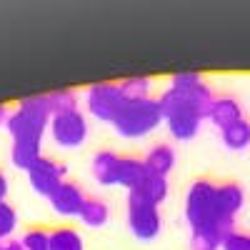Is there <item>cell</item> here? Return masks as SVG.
I'll use <instances>...</instances> for the list:
<instances>
[{"label": "cell", "instance_id": "obj_1", "mask_svg": "<svg viewBox=\"0 0 250 250\" xmlns=\"http://www.w3.org/2000/svg\"><path fill=\"white\" fill-rule=\"evenodd\" d=\"M158 100L168 133L175 140L188 143L200 133V123L210 115L215 95L200 73H175L168 90Z\"/></svg>", "mask_w": 250, "mask_h": 250}, {"label": "cell", "instance_id": "obj_2", "mask_svg": "<svg viewBox=\"0 0 250 250\" xmlns=\"http://www.w3.org/2000/svg\"><path fill=\"white\" fill-rule=\"evenodd\" d=\"M185 220L190 230L213 233L220 240H225L230 233H235V220L225 218L218 205V185L210 180H193L185 195Z\"/></svg>", "mask_w": 250, "mask_h": 250}, {"label": "cell", "instance_id": "obj_3", "mask_svg": "<svg viewBox=\"0 0 250 250\" xmlns=\"http://www.w3.org/2000/svg\"><path fill=\"white\" fill-rule=\"evenodd\" d=\"M50 103L48 95H30L18 100V105L10 110L5 128L15 140H43L45 130L50 128Z\"/></svg>", "mask_w": 250, "mask_h": 250}, {"label": "cell", "instance_id": "obj_4", "mask_svg": "<svg viewBox=\"0 0 250 250\" xmlns=\"http://www.w3.org/2000/svg\"><path fill=\"white\" fill-rule=\"evenodd\" d=\"M163 123L165 120H163L160 100L158 98H145V100L125 103V108L118 115V120L113 123V128L120 138L138 140V138H145L153 130H158Z\"/></svg>", "mask_w": 250, "mask_h": 250}, {"label": "cell", "instance_id": "obj_5", "mask_svg": "<svg viewBox=\"0 0 250 250\" xmlns=\"http://www.w3.org/2000/svg\"><path fill=\"white\" fill-rule=\"evenodd\" d=\"M128 228L140 243H150L163 230V218H160V205L150 203L140 193H128Z\"/></svg>", "mask_w": 250, "mask_h": 250}, {"label": "cell", "instance_id": "obj_6", "mask_svg": "<svg viewBox=\"0 0 250 250\" xmlns=\"http://www.w3.org/2000/svg\"><path fill=\"white\" fill-rule=\"evenodd\" d=\"M125 103L128 100L123 98L118 83H110V80L93 83V85H88V90H85V108L100 123H110L113 125L118 120V115L123 113Z\"/></svg>", "mask_w": 250, "mask_h": 250}, {"label": "cell", "instance_id": "obj_7", "mask_svg": "<svg viewBox=\"0 0 250 250\" xmlns=\"http://www.w3.org/2000/svg\"><path fill=\"white\" fill-rule=\"evenodd\" d=\"M53 143L62 150H78L83 148V143L88 140V118L80 108L70 113H60L50 118V128H48Z\"/></svg>", "mask_w": 250, "mask_h": 250}, {"label": "cell", "instance_id": "obj_8", "mask_svg": "<svg viewBox=\"0 0 250 250\" xmlns=\"http://www.w3.org/2000/svg\"><path fill=\"white\" fill-rule=\"evenodd\" d=\"M25 173H28V183L33 188V193L43 198H50L55 193V188L60 183H65V165H60L58 160L48 155H40Z\"/></svg>", "mask_w": 250, "mask_h": 250}, {"label": "cell", "instance_id": "obj_9", "mask_svg": "<svg viewBox=\"0 0 250 250\" xmlns=\"http://www.w3.org/2000/svg\"><path fill=\"white\" fill-rule=\"evenodd\" d=\"M85 193H83V188L78 183H60L55 188V193L48 198L50 208H53V213L60 215V218H80V210H83V205H85Z\"/></svg>", "mask_w": 250, "mask_h": 250}, {"label": "cell", "instance_id": "obj_10", "mask_svg": "<svg viewBox=\"0 0 250 250\" xmlns=\"http://www.w3.org/2000/svg\"><path fill=\"white\" fill-rule=\"evenodd\" d=\"M148 175L145 173V165L140 158H133V155H120L118 158V165H115V175H113V185L118 188H125V190H135V188L143 183V178Z\"/></svg>", "mask_w": 250, "mask_h": 250}, {"label": "cell", "instance_id": "obj_11", "mask_svg": "<svg viewBox=\"0 0 250 250\" xmlns=\"http://www.w3.org/2000/svg\"><path fill=\"white\" fill-rule=\"evenodd\" d=\"M208 118H210V123L215 125V128L223 130V128H228V125L243 120V108H240L238 98H233V95H215L210 115Z\"/></svg>", "mask_w": 250, "mask_h": 250}, {"label": "cell", "instance_id": "obj_12", "mask_svg": "<svg viewBox=\"0 0 250 250\" xmlns=\"http://www.w3.org/2000/svg\"><path fill=\"white\" fill-rule=\"evenodd\" d=\"M143 165H145V173L168 178V173H173V168H175V150L165 143L155 145V148H150L148 155L143 158Z\"/></svg>", "mask_w": 250, "mask_h": 250}, {"label": "cell", "instance_id": "obj_13", "mask_svg": "<svg viewBox=\"0 0 250 250\" xmlns=\"http://www.w3.org/2000/svg\"><path fill=\"white\" fill-rule=\"evenodd\" d=\"M218 205L225 218L235 220V215L243 210L245 205V190L238 183H220L218 185Z\"/></svg>", "mask_w": 250, "mask_h": 250}, {"label": "cell", "instance_id": "obj_14", "mask_svg": "<svg viewBox=\"0 0 250 250\" xmlns=\"http://www.w3.org/2000/svg\"><path fill=\"white\" fill-rule=\"evenodd\" d=\"M118 153L113 150H100L93 155L90 160V175L95 178L98 185H105V188H113V175H115V165H118Z\"/></svg>", "mask_w": 250, "mask_h": 250}, {"label": "cell", "instance_id": "obj_15", "mask_svg": "<svg viewBox=\"0 0 250 250\" xmlns=\"http://www.w3.org/2000/svg\"><path fill=\"white\" fill-rule=\"evenodd\" d=\"M40 155H43V140H15L10 145V160L20 170H28Z\"/></svg>", "mask_w": 250, "mask_h": 250}, {"label": "cell", "instance_id": "obj_16", "mask_svg": "<svg viewBox=\"0 0 250 250\" xmlns=\"http://www.w3.org/2000/svg\"><path fill=\"white\" fill-rule=\"evenodd\" d=\"M80 220L83 225L88 228H103L108 220H110V208L103 198H95V195H88L85 198V205L80 210Z\"/></svg>", "mask_w": 250, "mask_h": 250}, {"label": "cell", "instance_id": "obj_17", "mask_svg": "<svg viewBox=\"0 0 250 250\" xmlns=\"http://www.w3.org/2000/svg\"><path fill=\"white\" fill-rule=\"evenodd\" d=\"M118 88H120L123 98L128 100V103H133V100H145V98H150L153 78H148V75H128V78L118 80Z\"/></svg>", "mask_w": 250, "mask_h": 250}, {"label": "cell", "instance_id": "obj_18", "mask_svg": "<svg viewBox=\"0 0 250 250\" xmlns=\"http://www.w3.org/2000/svg\"><path fill=\"white\" fill-rule=\"evenodd\" d=\"M50 250H85V240L75 228L60 225L50 230Z\"/></svg>", "mask_w": 250, "mask_h": 250}, {"label": "cell", "instance_id": "obj_19", "mask_svg": "<svg viewBox=\"0 0 250 250\" xmlns=\"http://www.w3.org/2000/svg\"><path fill=\"white\" fill-rule=\"evenodd\" d=\"M220 135H223V143L228 150H245L250 145V123L243 118L233 125H228V128H223Z\"/></svg>", "mask_w": 250, "mask_h": 250}, {"label": "cell", "instance_id": "obj_20", "mask_svg": "<svg viewBox=\"0 0 250 250\" xmlns=\"http://www.w3.org/2000/svg\"><path fill=\"white\" fill-rule=\"evenodd\" d=\"M135 193H140L143 198H148L150 203L160 205L165 198H168V178H160V175H145L143 183L135 188Z\"/></svg>", "mask_w": 250, "mask_h": 250}, {"label": "cell", "instance_id": "obj_21", "mask_svg": "<svg viewBox=\"0 0 250 250\" xmlns=\"http://www.w3.org/2000/svg\"><path fill=\"white\" fill-rule=\"evenodd\" d=\"M48 103H50L53 115L70 113V110H78V93L75 90H55V93H48Z\"/></svg>", "mask_w": 250, "mask_h": 250}, {"label": "cell", "instance_id": "obj_22", "mask_svg": "<svg viewBox=\"0 0 250 250\" xmlns=\"http://www.w3.org/2000/svg\"><path fill=\"white\" fill-rule=\"evenodd\" d=\"M25 250H50V230L45 228H28L20 238Z\"/></svg>", "mask_w": 250, "mask_h": 250}, {"label": "cell", "instance_id": "obj_23", "mask_svg": "<svg viewBox=\"0 0 250 250\" xmlns=\"http://www.w3.org/2000/svg\"><path fill=\"white\" fill-rule=\"evenodd\" d=\"M15 228H18V213H15V208L8 200H3L0 203V243L10 240V235L15 233Z\"/></svg>", "mask_w": 250, "mask_h": 250}, {"label": "cell", "instance_id": "obj_24", "mask_svg": "<svg viewBox=\"0 0 250 250\" xmlns=\"http://www.w3.org/2000/svg\"><path fill=\"white\" fill-rule=\"evenodd\" d=\"M220 248L223 240L213 233H203V230L190 233V250H220Z\"/></svg>", "mask_w": 250, "mask_h": 250}, {"label": "cell", "instance_id": "obj_25", "mask_svg": "<svg viewBox=\"0 0 250 250\" xmlns=\"http://www.w3.org/2000/svg\"><path fill=\"white\" fill-rule=\"evenodd\" d=\"M223 250H250V235L245 233H230L223 240Z\"/></svg>", "mask_w": 250, "mask_h": 250}, {"label": "cell", "instance_id": "obj_26", "mask_svg": "<svg viewBox=\"0 0 250 250\" xmlns=\"http://www.w3.org/2000/svg\"><path fill=\"white\" fill-rule=\"evenodd\" d=\"M0 250H25V248L20 243V238H10L5 243H0Z\"/></svg>", "mask_w": 250, "mask_h": 250}, {"label": "cell", "instance_id": "obj_27", "mask_svg": "<svg viewBox=\"0 0 250 250\" xmlns=\"http://www.w3.org/2000/svg\"><path fill=\"white\" fill-rule=\"evenodd\" d=\"M5 195H8V178H5L3 170H0V203L5 200Z\"/></svg>", "mask_w": 250, "mask_h": 250}, {"label": "cell", "instance_id": "obj_28", "mask_svg": "<svg viewBox=\"0 0 250 250\" xmlns=\"http://www.w3.org/2000/svg\"><path fill=\"white\" fill-rule=\"evenodd\" d=\"M8 118H10V108L8 105H0V125H5Z\"/></svg>", "mask_w": 250, "mask_h": 250}]
</instances>
